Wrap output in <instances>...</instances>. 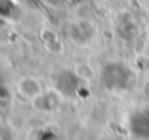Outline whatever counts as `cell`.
<instances>
[{
    "label": "cell",
    "mask_w": 149,
    "mask_h": 140,
    "mask_svg": "<svg viewBox=\"0 0 149 140\" xmlns=\"http://www.w3.org/2000/svg\"><path fill=\"white\" fill-rule=\"evenodd\" d=\"M131 72L124 64L110 63L101 71V81L110 91H123L130 85Z\"/></svg>",
    "instance_id": "6da1fadb"
},
{
    "label": "cell",
    "mask_w": 149,
    "mask_h": 140,
    "mask_svg": "<svg viewBox=\"0 0 149 140\" xmlns=\"http://www.w3.org/2000/svg\"><path fill=\"white\" fill-rule=\"evenodd\" d=\"M80 88V80L77 75L71 73L70 71L62 72L55 80V89L62 96H73Z\"/></svg>",
    "instance_id": "7a4b0ae2"
},
{
    "label": "cell",
    "mask_w": 149,
    "mask_h": 140,
    "mask_svg": "<svg viewBox=\"0 0 149 140\" xmlns=\"http://www.w3.org/2000/svg\"><path fill=\"white\" fill-rule=\"evenodd\" d=\"M59 96L60 93L58 91L55 93H39L33 98V105L41 111H51L59 105Z\"/></svg>",
    "instance_id": "3957f363"
},
{
    "label": "cell",
    "mask_w": 149,
    "mask_h": 140,
    "mask_svg": "<svg viewBox=\"0 0 149 140\" xmlns=\"http://www.w3.org/2000/svg\"><path fill=\"white\" fill-rule=\"evenodd\" d=\"M131 131L137 138L149 139V115L147 113H136L131 118Z\"/></svg>",
    "instance_id": "277c9868"
},
{
    "label": "cell",
    "mask_w": 149,
    "mask_h": 140,
    "mask_svg": "<svg viewBox=\"0 0 149 140\" xmlns=\"http://www.w3.org/2000/svg\"><path fill=\"white\" fill-rule=\"evenodd\" d=\"M17 89L24 97L33 100L41 93V84L33 77H24L17 83Z\"/></svg>",
    "instance_id": "5b68a950"
}]
</instances>
